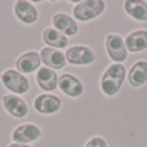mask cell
I'll return each mask as SVG.
<instances>
[{"label":"cell","instance_id":"cell-1","mask_svg":"<svg viewBox=\"0 0 147 147\" xmlns=\"http://www.w3.org/2000/svg\"><path fill=\"white\" fill-rule=\"evenodd\" d=\"M125 79V67L121 63H112L101 78V89L106 96L112 97L120 90Z\"/></svg>","mask_w":147,"mask_h":147},{"label":"cell","instance_id":"cell-2","mask_svg":"<svg viewBox=\"0 0 147 147\" xmlns=\"http://www.w3.org/2000/svg\"><path fill=\"white\" fill-rule=\"evenodd\" d=\"M105 7H106V4L102 0H84V1L78 3L74 7L72 13L74 17L78 21L86 22V21L98 17L105 10Z\"/></svg>","mask_w":147,"mask_h":147},{"label":"cell","instance_id":"cell-3","mask_svg":"<svg viewBox=\"0 0 147 147\" xmlns=\"http://www.w3.org/2000/svg\"><path fill=\"white\" fill-rule=\"evenodd\" d=\"M1 83L8 90L14 94H25L30 88L27 78L16 70H5L1 74Z\"/></svg>","mask_w":147,"mask_h":147},{"label":"cell","instance_id":"cell-4","mask_svg":"<svg viewBox=\"0 0 147 147\" xmlns=\"http://www.w3.org/2000/svg\"><path fill=\"white\" fill-rule=\"evenodd\" d=\"M66 61L71 65L78 66H86L96 61V53L89 47L85 45H75L66 51Z\"/></svg>","mask_w":147,"mask_h":147},{"label":"cell","instance_id":"cell-5","mask_svg":"<svg viewBox=\"0 0 147 147\" xmlns=\"http://www.w3.org/2000/svg\"><path fill=\"white\" fill-rule=\"evenodd\" d=\"M106 51L109 57L115 62V63H121L125 61L128 56V51L125 47L124 39L116 34H110L106 38Z\"/></svg>","mask_w":147,"mask_h":147},{"label":"cell","instance_id":"cell-6","mask_svg":"<svg viewBox=\"0 0 147 147\" xmlns=\"http://www.w3.org/2000/svg\"><path fill=\"white\" fill-rule=\"evenodd\" d=\"M61 98L54 94H40L35 98L34 101V107L39 114L43 115H51V114H56L61 107Z\"/></svg>","mask_w":147,"mask_h":147},{"label":"cell","instance_id":"cell-7","mask_svg":"<svg viewBox=\"0 0 147 147\" xmlns=\"http://www.w3.org/2000/svg\"><path fill=\"white\" fill-rule=\"evenodd\" d=\"M41 136V130L35 124H22L17 127L12 133V140L14 143L27 145L30 142L36 141Z\"/></svg>","mask_w":147,"mask_h":147},{"label":"cell","instance_id":"cell-8","mask_svg":"<svg viewBox=\"0 0 147 147\" xmlns=\"http://www.w3.org/2000/svg\"><path fill=\"white\" fill-rule=\"evenodd\" d=\"M58 86L66 96L78 98L84 93V85L76 76L71 74H63L58 78Z\"/></svg>","mask_w":147,"mask_h":147},{"label":"cell","instance_id":"cell-9","mask_svg":"<svg viewBox=\"0 0 147 147\" xmlns=\"http://www.w3.org/2000/svg\"><path fill=\"white\" fill-rule=\"evenodd\" d=\"M14 14L18 21L26 25H32L38 20V9L34 7L32 3L26 1V0H18L14 3Z\"/></svg>","mask_w":147,"mask_h":147},{"label":"cell","instance_id":"cell-10","mask_svg":"<svg viewBox=\"0 0 147 147\" xmlns=\"http://www.w3.org/2000/svg\"><path fill=\"white\" fill-rule=\"evenodd\" d=\"M41 63L40 54L38 52H26V53L21 54L16 61V67H17L18 72L22 75L25 74H32L35 70H39Z\"/></svg>","mask_w":147,"mask_h":147},{"label":"cell","instance_id":"cell-11","mask_svg":"<svg viewBox=\"0 0 147 147\" xmlns=\"http://www.w3.org/2000/svg\"><path fill=\"white\" fill-rule=\"evenodd\" d=\"M3 106L9 115L14 117H25L27 115V105L22 98L16 94H5L3 96Z\"/></svg>","mask_w":147,"mask_h":147},{"label":"cell","instance_id":"cell-12","mask_svg":"<svg viewBox=\"0 0 147 147\" xmlns=\"http://www.w3.org/2000/svg\"><path fill=\"white\" fill-rule=\"evenodd\" d=\"M52 22H53L54 28L57 31H59L61 34H63L65 36H74L78 34V30H79L78 23L69 14L56 13L53 16V18H52Z\"/></svg>","mask_w":147,"mask_h":147},{"label":"cell","instance_id":"cell-13","mask_svg":"<svg viewBox=\"0 0 147 147\" xmlns=\"http://www.w3.org/2000/svg\"><path fill=\"white\" fill-rule=\"evenodd\" d=\"M40 58L41 62L48 69H53V70L63 69L67 62L65 54L59 49H54V48H43V51L40 52Z\"/></svg>","mask_w":147,"mask_h":147},{"label":"cell","instance_id":"cell-14","mask_svg":"<svg viewBox=\"0 0 147 147\" xmlns=\"http://www.w3.org/2000/svg\"><path fill=\"white\" fill-rule=\"evenodd\" d=\"M36 81L43 90L52 92L58 86V75L54 70L48 69V67H41L36 72Z\"/></svg>","mask_w":147,"mask_h":147},{"label":"cell","instance_id":"cell-15","mask_svg":"<svg viewBox=\"0 0 147 147\" xmlns=\"http://www.w3.org/2000/svg\"><path fill=\"white\" fill-rule=\"evenodd\" d=\"M125 47H127V51L132 52V53L145 51L147 48V31L138 30L130 32L125 38Z\"/></svg>","mask_w":147,"mask_h":147},{"label":"cell","instance_id":"cell-16","mask_svg":"<svg viewBox=\"0 0 147 147\" xmlns=\"http://www.w3.org/2000/svg\"><path fill=\"white\" fill-rule=\"evenodd\" d=\"M128 81L132 86L138 88L147 81V61H138L130 67L128 72Z\"/></svg>","mask_w":147,"mask_h":147},{"label":"cell","instance_id":"cell-17","mask_svg":"<svg viewBox=\"0 0 147 147\" xmlns=\"http://www.w3.org/2000/svg\"><path fill=\"white\" fill-rule=\"evenodd\" d=\"M124 10L133 20L145 22L147 21V3L142 0H127L124 3Z\"/></svg>","mask_w":147,"mask_h":147},{"label":"cell","instance_id":"cell-18","mask_svg":"<svg viewBox=\"0 0 147 147\" xmlns=\"http://www.w3.org/2000/svg\"><path fill=\"white\" fill-rule=\"evenodd\" d=\"M43 40L49 48H54V49L66 48L67 44H69L67 36H65L63 34H61L53 27H47L43 31Z\"/></svg>","mask_w":147,"mask_h":147},{"label":"cell","instance_id":"cell-19","mask_svg":"<svg viewBox=\"0 0 147 147\" xmlns=\"http://www.w3.org/2000/svg\"><path fill=\"white\" fill-rule=\"evenodd\" d=\"M85 147H107V143L102 137H92L86 142Z\"/></svg>","mask_w":147,"mask_h":147},{"label":"cell","instance_id":"cell-20","mask_svg":"<svg viewBox=\"0 0 147 147\" xmlns=\"http://www.w3.org/2000/svg\"><path fill=\"white\" fill-rule=\"evenodd\" d=\"M8 147H31L28 145H22V143H12V145H9Z\"/></svg>","mask_w":147,"mask_h":147}]
</instances>
